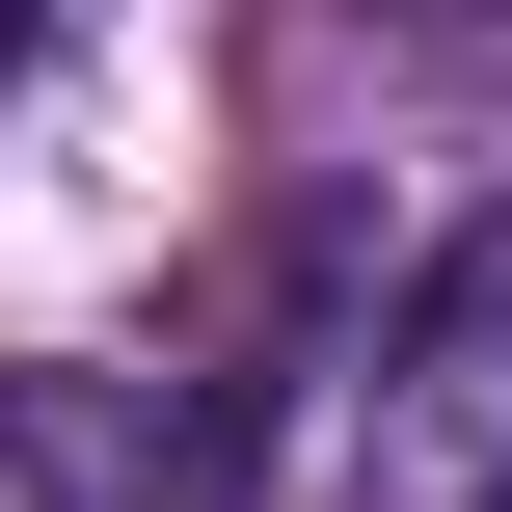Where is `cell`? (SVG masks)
Segmentation results:
<instances>
[{
  "mask_svg": "<svg viewBox=\"0 0 512 512\" xmlns=\"http://www.w3.org/2000/svg\"><path fill=\"white\" fill-rule=\"evenodd\" d=\"M432 27H486V0H432Z\"/></svg>",
  "mask_w": 512,
  "mask_h": 512,
  "instance_id": "cell-3",
  "label": "cell"
},
{
  "mask_svg": "<svg viewBox=\"0 0 512 512\" xmlns=\"http://www.w3.org/2000/svg\"><path fill=\"white\" fill-rule=\"evenodd\" d=\"M27 27H54V0H0V81H27Z\"/></svg>",
  "mask_w": 512,
  "mask_h": 512,
  "instance_id": "cell-2",
  "label": "cell"
},
{
  "mask_svg": "<svg viewBox=\"0 0 512 512\" xmlns=\"http://www.w3.org/2000/svg\"><path fill=\"white\" fill-rule=\"evenodd\" d=\"M378 486L405 512H512V216L405 297V378H378Z\"/></svg>",
  "mask_w": 512,
  "mask_h": 512,
  "instance_id": "cell-1",
  "label": "cell"
}]
</instances>
